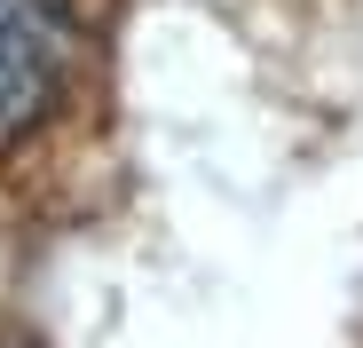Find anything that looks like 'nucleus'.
<instances>
[{
  "mask_svg": "<svg viewBox=\"0 0 363 348\" xmlns=\"http://www.w3.org/2000/svg\"><path fill=\"white\" fill-rule=\"evenodd\" d=\"M72 72H79L72 0H0V151H16L55 119Z\"/></svg>",
  "mask_w": 363,
  "mask_h": 348,
  "instance_id": "f257e3e1",
  "label": "nucleus"
}]
</instances>
